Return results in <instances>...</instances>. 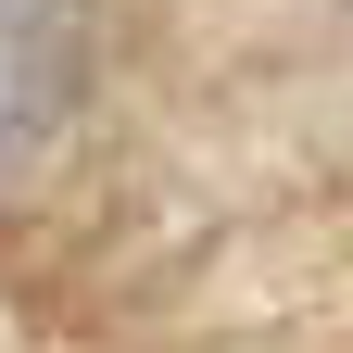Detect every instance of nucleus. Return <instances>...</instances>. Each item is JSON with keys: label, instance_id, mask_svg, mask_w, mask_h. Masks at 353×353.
<instances>
[{"label": "nucleus", "instance_id": "nucleus-1", "mask_svg": "<svg viewBox=\"0 0 353 353\" xmlns=\"http://www.w3.org/2000/svg\"><path fill=\"white\" fill-rule=\"evenodd\" d=\"M88 101V0H0V176L63 139Z\"/></svg>", "mask_w": 353, "mask_h": 353}]
</instances>
